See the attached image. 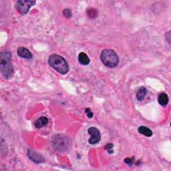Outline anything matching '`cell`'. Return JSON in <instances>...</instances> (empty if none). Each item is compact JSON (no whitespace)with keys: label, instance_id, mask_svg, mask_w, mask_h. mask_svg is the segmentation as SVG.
<instances>
[{"label":"cell","instance_id":"cell-1","mask_svg":"<svg viewBox=\"0 0 171 171\" xmlns=\"http://www.w3.org/2000/svg\"><path fill=\"white\" fill-rule=\"evenodd\" d=\"M11 53L5 52L1 54L0 69L3 76L6 79H10L14 74V66L11 62Z\"/></svg>","mask_w":171,"mask_h":171},{"label":"cell","instance_id":"cell-2","mask_svg":"<svg viewBox=\"0 0 171 171\" xmlns=\"http://www.w3.org/2000/svg\"><path fill=\"white\" fill-rule=\"evenodd\" d=\"M50 66L59 73L66 74L69 72L70 68L66 59L58 54L51 55L48 59Z\"/></svg>","mask_w":171,"mask_h":171},{"label":"cell","instance_id":"cell-3","mask_svg":"<svg viewBox=\"0 0 171 171\" xmlns=\"http://www.w3.org/2000/svg\"><path fill=\"white\" fill-rule=\"evenodd\" d=\"M100 59L104 65L108 68H116L119 64L118 55L112 50H104L101 52Z\"/></svg>","mask_w":171,"mask_h":171},{"label":"cell","instance_id":"cell-4","mask_svg":"<svg viewBox=\"0 0 171 171\" xmlns=\"http://www.w3.org/2000/svg\"><path fill=\"white\" fill-rule=\"evenodd\" d=\"M35 3L36 1L32 0H20L16 2L15 8L20 14L25 15Z\"/></svg>","mask_w":171,"mask_h":171},{"label":"cell","instance_id":"cell-5","mask_svg":"<svg viewBox=\"0 0 171 171\" xmlns=\"http://www.w3.org/2000/svg\"><path fill=\"white\" fill-rule=\"evenodd\" d=\"M88 134L90 136L88 142L90 144H96L100 142L101 139V134L100 130L96 127H90L88 130Z\"/></svg>","mask_w":171,"mask_h":171},{"label":"cell","instance_id":"cell-6","mask_svg":"<svg viewBox=\"0 0 171 171\" xmlns=\"http://www.w3.org/2000/svg\"><path fill=\"white\" fill-rule=\"evenodd\" d=\"M28 157L33 162H36V163H41L44 161V159L39 154L36 153L35 151H33V150L29 149L28 151Z\"/></svg>","mask_w":171,"mask_h":171},{"label":"cell","instance_id":"cell-7","mask_svg":"<svg viewBox=\"0 0 171 171\" xmlns=\"http://www.w3.org/2000/svg\"><path fill=\"white\" fill-rule=\"evenodd\" d=\"M17 53L20 58L30 59L32 58V54L28 49L24 47H19L17 50Z\"/></svg>","mask_w":171,"mask_h":171},{"label":"cell","instance_id":"cell-8","mask_svg":"<svg viewBox=\"0 0 171 171\" xmlns=\"http://www.w3.org/2000/svg\"><path fill=\"white\" fill-rule=\"evenodd\" d=\"M78 62L82 65L86 66L89 64L90 60V58L84 52H80L78 55Z\"/></svg>","mask_w":171,"mask_h":171},{"label":"cell","instance_id":"cell-9","mask_svg":"<svg viewBox=\"0 0 171 171\" xmlns=\"http://www.w3.org/2000/svg\"><path fill=\"white\" fill-rule=\"evenodd\" d=\"M48 119L45 116L40 117L38 118L37 121L34 123V126L36 128H41L42 127H44L48 125Z\"/></svg>","mask_w":171,"mask_h":171},{"label":"cell","instance_id":"cell-10","mask_svg":"<svg viewBox=\"0 0 171 171\" xmlns=\"http://www.w3.org/2000/svg\"><path fill=\"white\" fill-rule=\"evenodd\" d=\"M138 131L140 134H142L145 136H147V137H151V136H152L153 134L152 131L147 126H140L138 128Z\"/></svg>","mask_w":171,"mask_h":171},{"label":"cell","instance_id":"cell-11","mask_svg":"<svg viewBox=\"0 0 171 171\" xmlns=\"http://www.w3.org/2000/svg\"><path fill=\"white\" fill-rule=\"evenodd\" d=\"M169 96L165 93H161L159 96V98H158V102H159V103L162 106H165L167 105L169 103Z\"/></svg>","mask_w":171,"mask_h":171},{"label":"cell","instance_id":"cell-12","mask_svg":"<svg viewBox=\"0 0 171 171\" xmlns=\"http://www.w3.org/2000/svg\"><path fill=\"white\" fill-rule=\"evenodd\" d=\"M147 94V90L144 87H140L136 93V98L138 101H142Z\"/></svg>","mask_w":171,"mask_h":171},{"label":"cell","instance_id":"cell-13","mask_svg":"<svg viewBox=\"0 0 171 171\" xmlns=\"http://www.w3.org/2000/svg\"><path fill=\"white\" fill-rule=\"evenodd\" d=\"M88 15L90 18H95L97 15V10L94 9H91L88 11Z\"/></svg>","mask_w":171,"mask_h":171},{"label":"cell","instance_id":"cell-14","mask_svg":"<svg viewBox=\"0 0 171 171\" xmlns=\"http://www.w3.org/2000/svg\"><path fill=\"white\" fill-rule=\"evenodd\" d=\"M63 14L64 16L66 17V18H70L72 15V13L70 9H65L63 11Z\"/></svg>","mask_w":171,"mask_h":171},{"label":"cell","instance_id":"cell-15","mask_svg":"<svg viewBox=\"0 0 171 171\" xmlns=\"http://www.w3.org/2000/svg\"><path fill=\"white\" fill-rule=\"evenodd\" d=\"M85 112H86V113L87 114V116H88V118H92L93 113L92 112V111L90 110V108H86V109L85 110Z\"/></svg>","mask_w":171,"mask_h":171},{"label":"cell","instance_id":"cell-16","mask_svg":"<svg viewBox=\"0 0 171 171\" xmlns=\"http://www.w3.org/2000/svg\"><path fill=\"white\" fill-rule=\"evenodd\" d=\"M125 162L128 165H132V161L130 159H128V158H126V159H125Z\"/></svg>","mask_w":171,"mask_h":171}]
</instances>
